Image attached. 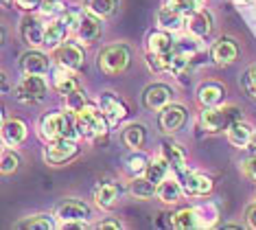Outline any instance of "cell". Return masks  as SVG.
<instances>
[{
    "mask_svg": "<svg viewBox=\"0 0 256 230\" xmlns=\"http://www.w3.org/2000/svg\"><path fill=\"white\" fill-rule=\"evenodd\" d=\"M108 119L101 110H96L92 103H86L79 112H74V125L79 134L88 140H96L108 134Z\"/></svg>",
    "mask_w": 256,
    "mask_h": 230,
    "instance_id": "obj_1",
    "label": "cell"
},
{
    "mask_svg": "<svg viewBox=\"0 0 256 230\" xmlns=\"http://www.w3.org/2000/svg\"><path fill=\"white\" fill-rule=\"evenodd\" d=\"M236 121H241V110L234 108V105H214V108H204L200 123L202 129L208 134H219V132H228V129L234 125Z\"/></svg>",
    "mask_w": 256,
    "mask_h": 230,
    "instance_id": "obj_2",
    "label": "cell"
},
{
    "mask_svg": "<svg viewBox=\"0 0 256 230\" xmlns=\"http://www.w3.org/2000/svg\"><path fill=\"white\" fill-rule=\"evenodd\" d=\"M130 62H132V53L125 44L106 46V49L98 53V60H96L101 73H106L108 77H116V75L125 73Z\"/></svg>",
    "mask_w": 256,
    "mask_h": 230,
    "instance_id": "obj_3",
    "label": "cell"
},
{
    "mask_svg": "<svg viewBox=\"0 0 256 230\" xmlns=\"http://www.w3.org/2000/svg\"><path fill=\"white\" fill-rule=\"evenodd\" d=\"M74 123L68 114L64 112H53V114H46L42 123H40V136L46 143H53L60 138H72L74 136Z\"/></svg>",
    "mask_w": 256,
    "mask_h": 230,
    "instance_id": "obj_4",
    "label": "cell"
},
{
    "mask_svg": "<svg viewBox=\"0 0 256 230\" xmlns=\"http://www.w3.org/2000/svg\"><path fill=\"white\" fill-rule=\"evenodd\" d=\"M55 217L62 228H86L88 226L90 208H88V204L79 202V199H70V202H64L57 208Z\"/></svg>",
    "mask_w": 256,
    "mask_h": 230,
    "instance_id": "obj_5",
    "label": "cell"
},
{
    "mask_svg": "<svg viewBox=\"0 0 256 230\" xmlns=\"http://www.w3.org/2000/svg\"><path fill=\"white\" fill-rule=\"evenodd\" d=\"M48 92V84L42 75H26L16 86V99L20 103H40Z\"/></svg>",
    "mask_w": 256,
    "mask_h": 230,
    "instance_id": "obj_6",
    "label": "cell"
},
{
    "mask_svg": "<svg viewBox=\"0 0 256 230\" xmlns=\"http://www.w3.org/2000/svg\"><path fill=\"white\" fill-rule=\"evenodd\" d=\"M77 153H79V147L72 143V138H60L46 145L44 160L48 164H53V167H60V164L70 162Z\"/></svg>",
    "mask_w": 256,
    "mask_h": 230,
    "instance_id": "obj_7",
    "label": "cell"
},
{
    "mask_svg": "<svg viewBox=\"0 0 256 230\" xmlns=\"http://www.w3.org/2000/svg\"><path fill=\"white\" fill-rule=\"evenodd\" d=\"M186 123V108L180 103H168L160 110L158 116V125L164 134H176L178 129H182Z\"/></svg>",
    "mask_w": 256,
    "mask_h": 230,
    "instance_id": "obj_8",
    "label": "cell"
},
{
    "mask_svg": "<svg viewBox=\"0 0 256 230\" xmlns=\"http://www.w3.org/2000/svg\"><path fill=\"white\" fill-rule=\"evenodd\" d=\"M184 25L195 40H206L212 31V18L206 11L197 9V11H190L188 16H184Z\"/></svg>",
    "mask_w": 256,
    "mask_h": 230,
    "instance_id": "obj_9",
    "label": "cell"
},
{
    "mask_svg": "<svg viewBox=\"0 0 256 230\" xmlns=\"http://www.w3.org/2000/svg\"><path fill=\"white\" fill-rule=\"evenodd\" d=\"M77 38L81 44H94L101 38V18L90 14V11L81 14L77 25Z\"/></svg>",
    "mask_w": 256,
    "mask_h": 230,
    "instance_id": "obj_10",
    "label": "cell"
},
{
    "mask_svg": "<svg viewBox=\"0 0 256 230\" xmlns=\"http://www.w3.org/2000/svg\"><path fill=\"white\" fill-rule=\"evenodd\" d=\"M98 105H101V112L106 114L110 125H118L127 116V105L120 101L114 92H103L101 99H98Z\"/></svg>",
    "mask_w": 256,
    "mask_h": 230,
    "instance_id": "obj_11",
    "label": "cell"
},
{
    "mask_svg": "<svg viewBox=\"0 0 256 230\" xmlns=\"http://www.w3.org/2000/svg\"><path fill=\"white\" fill-rule=\"evenodd\" d=\"M55 60L60 66H66L70 70H79L84 66V49L79 44L64 42L55 49Z\"/></svg>",
    "mask_w": 256,
    "mask_h": 230,
    "instance_id": "obj_12",
    "label": "cell"
},
{
    "mask_svg": "<svg viewBox=\"0 0 256 230\" xmlns=\"http://www.w3.org/2000/svg\"><path fill=\"white\" fill-rule=\"evenodd\" d=\"M182 188H184V195L206 197V195L212 193V180L204 173H184Z\"/></svg>",
    "mask_w": 256,
    "mask_h": 230,
    "instance_id": "obj_13",
    "label": "cell"
},
{
    "mask_svg": "<svg viewBox=\"0 0 256 230\" xmlns=\"http://www.w3.org/2000/svg\"><path fill=\"white\" fill-rule=\"evenodd\" d=\"M20 33H22V40H24L26 46H44V38H46V27L42 25L40 18H33V16H26L22 20V27H20Z\"/></svg>",
    "mask_w": 256,
    "mask_h": 230,
    "instance_id": "obj_14",
    "label": "cell"
},
{
    "mask_svg": "<svg viewBox=\"0 0 256 230\" xmlns=\"http://www.w3.org/2000/svg\"><path fill=\"white\" fill-rule=\"evenodd\" d=\"M171 97H173V90L166 84H154L142 92V103L149 110H162L164 105L171 103Z\"/></svg>",
    "mask_w": 256,
    "mask_h": 230,
    "instance_id": "obj_15",
    "label": "cell"
},
{
    "mask_svg": "<svg viewBox=\"0 0 256 230\" xmlns=\"http://www.w3.org/2000/svg\"><path fill=\"white\" fill-rule=\"evenodd\" d=\"M210 55H212V62L217 64V66H230V64L236 60V55H238V46L234 44V40L221 38V40L214 42Z\"/></svg>",
    "mask_w": 256,
    "mask_h": 230,
    "instance_id": "obj_16",
    "label": "cell"
},
{
    "mask_svg": "<svg viewBox=\"0 0 256 230\" xmlns=\"http://www.w3.org/2000/svg\"><path fill=\"white\" fill-rule=\"evenodd\" d=\"M20 68L24 75H46L50 68V62L44 53L40 51H28L20 57Z\"/></svg>",
    "mask_w": 256,
    "mask_h": 230,
    "instance_id": "obj_17",
    "label": "cell"
},
{
    "mask_svg": "<svg viewBox=\"0 0 256 230\" xmlns=\"http://www.w3.org/2000/svg\"><path fill=\"white\" fill-rule=\"evenodd\" d=\"M182 193H184L182 182L171 178V175H166V178L156 186V197H158L162 204H176L178 199L182 197Z\"/></svg>",
    "mask_w": 256,
    "mask_h": 230,
    "instance_id": "obj_18",
    "label": "cell"
},
{
    "mask_svg": "<svg viewBox=\"0 0 256 230\" xmlns=\"http://www.w3.org/2000/svg\"><path fill=\"white\" fill-rule=\"evenodd\" d=\"M160 156L171 164L178 173H184L186 171V151L180 147L178 143H171V140H164L160 147Z\"/></svg>",
    "mask_w": 256,
    "mask_h": 230,
    "instance_id": "obj_19",
    "label": "cell"
},
{
    "mask_svg": "<svg viewBox=\"0 0 256 230\" xmlns=\"http://www.w3.org/2000/svg\"><path fill=\"white\" fill-rule=\"evenodd\" d=\"M2 140L7 147H18L26 140V125L20 119H9L2 125Z\"/></svg>",
    "mask_w": 256,
    "mask_h": 230,
    "instance_id": "obj_20",
    "label": "cell"
},
{
    "mask_svg": "<svg viewBox=\"0 0 256 230\" xmlns=\"http://www.w3.org/2000/svg\"><path fill=\"white\" fill-rule=\"evenodd\" d=\"M226 97V90L221 84H214V81H208V84L200 86L197 90V101H200L204 108H214V105H221Z\"/></svg>",
    "mask_w": 256,
    "mask_h": 230,
    "instance_id": "obj_21",
    "label": "cell"
},
{
    "mask_svg": "<svg viewBox=\"0 0 256 230\" xmlns=\"http://www.w3.org/2000/svg\"><path fill=\"white\" fill-rule=\"evenodd\" d=\"M53 86H55L57 92L66 97L68 92H72V90H77V88H79V79L74 77V70L66 68V66H60V64H57L55 75H53Z\"/></svg>",
    "mask_w": 256,
    "mask_h": 230,
    "instance_id": "obj_22",
    "label": "cell"
},
{
    "mask_svg": "<svg viewBox=\"0 0 256 230\" xmlns=\"http://www.w3.org/2000/svg\"><path fill=\"white\" fill-rule=\"evenodd\" d=\"M118 197H120V186L114 184V182H106V184H101L94 191V202L98 208H103V210L114 208Z\"/></svg>",
    "mask_w": 256,
    "mask_h": 230,
    "instance_id": "obj_23",
    "label": "cell"
},
{
    "mask_svg": "<svg viewBox=\"0 0 256 230\" xmlns=\"http://www.w3.org/2000/svg\"><path fill=\"white\" fill-rule=\"evenodd\" d=\"M252 138H254L252 127L243 121H236L234 125L228 129V140H230L232 147H236V149H246L248 145H252Z\"/></svg>",
    "mask_w": 256,
    "mask_h": 230,
    "instance_id": "obj_24",
    "label": "cell"
},
{
    "mask_svg": "<svg viewBox=\"0 0 256 230\" xmlns=\"http://www.w3.org/2000/svg\"><path fill=\"white\" fill-rule=\"evenodd\" d=\"M147 49H149L151 55H171L173 49H176V42H173L171 35L166 31H156V33L149 35Z\"/></svg>",
    "mask_w": 256,
    "mask_h": 230,
    "instance_id": "obj_25",
    "label": "cell"
},
{
    "mask_svg": "<svg viewBox=\"0 0 256 230\" xmlns=\"http://www.w3.org/2000/svg\"><path fill=\"white\" fill-rule=\"evenodd\" d=\"M68 22H66V18H60V20H55L53 25H48L46 27V38H44V46L46 49H57L60 44H64V38H66V33H68Z\"/></svg>",
    "mask_w": 256,
    "mask_h": 230,
    "instance_id": "obj_26",
    "label": "cell"
},
{
    "mask_svg": "<svg viewBox=\"0 0 256 230\" xmlns=\"http://www.w3.org/2000/svg\"><path fill=\"white\" fill-rule=\"evenodd\" d=\"M144 140H147V132H144L142 123H132V125H127L123 129V143L130 147V149L138 151L144 145Z\"/></svg>",
    "mask_w": 256,
    "mask_h": 230,
    "instance_id": "obj_27",
    "label": "cell"
},
{
    "mask_svg": "<svg viewBox=\"0 0 256 230\" xmlns=\"http://www.w3.org/2000/svg\"><path fill=\"white\" fill-rule=\"evenodd\" d=\"M156 186L158 184H154L147 175H144V178H138L136 175V178L130 182V193L136 199H140V202H147V199H151L156 195Z\"/></svg>",
    "mask_w": 256,
    "mask_h": 230,
    "instance_id": "obj_28",
    "label": "cell"
},
{
    "mask_svg": "<svg viewBox=\"0 0 256 230\" xmlns=\"http://www.w3.org/2000/svg\"><path fill=\"white\" fill-rule=\"evenodd\" d=\"M173 228L178 230H188V228H202L200 215L195 208H184L173 215Z\"/></svg>",
    "mask_w": 256,
    "mask_h": 230,
    "instance_id": "obj_29",
    "label": "cell"
},
{
    "mask_svg": "<svg viewBox=\"0 0 256 230\" xmlns=\"http://www.w3.org/2000/svg\"><path fill=\"white\" fill-rule=\"evenodd\" d=\"M168 169H171V164H168L164 158H154V160H149V164H147V171H144V175L154 182V184H160L162 180L168 175Z\"/></svg>",
    "mask_w": 256,
    "mask_h": 230,
    "instance_id": "obj_30",
    "label": "cell"
},
{
    "mask_svg": "<svg viewBox=\"0 0 256 230\" xmlns=\"http://www.w3.org/2000/svg\"><path fill=\"white\" fill-rule=\"evenodd\" d=\"M86 9L98 18H110L118 9V0H86Z\"/></svg>",
    "mask_w": 256,
    "mask_h": 230,
    "instance_id": "obj_31",
    "label": "cell"
},
{
    "mask_svg": "<svg viewBox=\"0 0 256 230\" xmlns=\"http://www.w3.org/2000/svg\"><path fill=\"white\" fill-rule=\"evenodd\" d=\"M182 14L180 11H173L168 7H162L158 14V25L162 27V31H178L182 27Z\"/></svg>",
    "mask_w": 256,
    "mask_h": 230,
    "instance_id": "obj_32",
    "label": "cell"
},
{
    "mask_svg": "<svg viewBox=\"0 0 256 230\" xmlns=\"http://www.w3.org/2000/svg\"><path fill=\"white\" fill-rule=\"evenodd\" d=\"M164 7L173 9V11H180L182 16H188L190 11H197L202 7V0H166Z\"/></svg>",
    "mask_w": 256,
    "mask_h": 230,
    "instance_id": "obj_33",
    "label": "cell"
},
{
    "mask_svg": "<svg viewBox=\"0 0 256 230\" xmlns=\"http://www.w3.org/2000/svg\"><path fill=\"white\" fill-rule=\"evenodd\" d=\"M18 228H40V230H50L55 228L53 219L48 215H36V217H26L18 223Z\"/></svg>",
    "mask_w": 256,
    "mask_h": 230,
    "instance_id": "obj_34",
    "label": "cell"
},
{
    "mask_svg": "<svg viewBox=\"0 0 256 230\" xmlns=\"http://www.w3.org/2000/svg\"><path fill=\"white\" fill-rule=\"evenodd\" d=\"M88 103V97H86V92L81 90V88H77V90H72V92H68L66 94V110L68 112H79L84 105Z\"/></svg>",
    "mask_w": 256,
    "mask_h": 230,
    "instance_id": "obj_35",
    "label": "cell"
},
{
    "mask_svg": "<svg viewBox=\"0 0 256 230\" xmlns=\"http://www.w3.org/2000/svg\"><path fill=\"white\" fill-rule=\"evenodd\" d=\"M20 167V158H18V153H14V151H9V149H4L2 151V173L7 175V173H14V171H18Z\"/></svg>",
    "mask_w": 256,
    "mask_h": 230,
    "instance_id": "obj_36",
    "label": "cell"
},
{
    "mask_svg": "<svg viewBox=\"0 0 256 230\" xmlns=\"http://www.w3.org/2000/svg\"><path fill=\"white\" fill-rule=\"evenodd\" d=\"M147 164H149L147 158H144L142 153H136V156H132L130 160H127V169H130L132 173L140 175V173H144V171H147Z\"/></svg>",
    "mask_w": 256,
    "mask_h": 230,
    "instance_id": "obj_37",
    "label": "cell"
},
{
    "mask_svg": "<svg viewBox=\"0 0 256 230\" xmlns=\"http://www.w3.org/2000/svg\"><path fill=\"white\" fill-rule=\"evenodd\" d=\"M62 11H64V5L60 0H44V5H42L44 16H55V14H62Z\"/></svg>",
    "mask_w": 256,
    "mask_h": 230,
    "instance_id": "obj_38",
    "label": "cell"
},
{
    "mask_svg": "<svg viewBox=\"0 0 256 230\" xmlns=\"http://www.w3.org/2000/svg\"><path fill=\"white\" fill-rule=\"evenodd\" d=\"M246 88H248L250 97L256 99V66H252V68L248 70V75H246Z\"/></svg>",
    "mask_w": 256,
    "mask_h": 230,
    "instance_id": "obj_39",
    "label": "cell"
},
{
    "mask_svg": "<svg viewBox=\"0 0 256 230\" xmlns=\"http://www.w3.org/2000/svg\"><path fill=\"white\" fill-rule=\"evenodd\" d=\"M16 5H18L22 11H33V9L42 7V0H16Z\"/></svg>",
    "mask_w": 256,
    "mask_h": 230,
    "instance_id": "obj_40",
    "label": "cell"
},
{
    "mask_svg": "<svg viewBox=\"0 0 256 230\" xmlns=\"http://www.w3.org/2000/svg\"><path fill=\"white\" fill-rule=\"evenodd\" d=\"M243 171H246V175H248V178L256 180V156H252V158H250V160L243 162Z\"/></svg>",
    "mask_w": 256,
    "mask_h": 230,
    "instance_id": "obj_41",
    "label": "cell"
},
{
    "mask_svg": "<svg viewBox=\"0 0 256 230\" xmlns=\"http://www.w3.org/2000/svg\"><path fill=\"white\" fill-rule=\"evenodd\" d=\"M248 226L250 228H256V204H252L248 208Z\"/></svg>",
    "mask_w": 256,
    "mask_h": 230,
    "instance_id": "obj_42",
    "label": "cell"
},
{
    "mask_svg": "<svg viewBox=\"0 0 256 230\" xmlns=\"http://www.w3.org/2000/svg\"><path fill=\"white\" fill-rule=\"evenodd\" d=\"M96 228H123V223L118 219H106V221L96 223Z\"/></svg>",
    "mask_w": 256,
    "mask_h": 230,
    "instance_id": "obj_43",
    "label": "cell"
},
{
    "mask_svg": "<svg viewBox=\"0 0 256 230\" xmlns=\"http://www.w3.org/2000/svg\"><path fill=\"white\" fill-rule=\"evenodd\" d=\"M238 5H252V3H256V0H236Z\"/></svg>",
    "mask_w": 256,
    "mask_h": 230,
    "instance_id": "obj_44",
    "label": "cell"
},
{
    "mask_svg": "<svg viewBox=\"0 0 256 230\" xmlns=\"http://www.w3.org/2000/svg\"><path fill=\"white\" fill-rule=\"evenodd\" d=\"M252 147H254V149H256V134H254V138H252Z\"/></svg>",
    "mask_w": 256,
    "mask_h": 230,
    "instance_id": "obj_45",
    "label": "cell"
},
{
    "mask_svg": "<svg viewBox=\"0 0 256 230\" xmlns=\"http://www.w3.org/2000/svg\"><path fill=\"white\" fill-rule=\"evenodd\" d=\"M2 3H4V5H7V3H9V0H2Z\"/></svg>",
    "mask_w": 256,
    "mask_h": 230,
    "instance_id": "obj_46",
    "label": "cell"
}]
</instances>
